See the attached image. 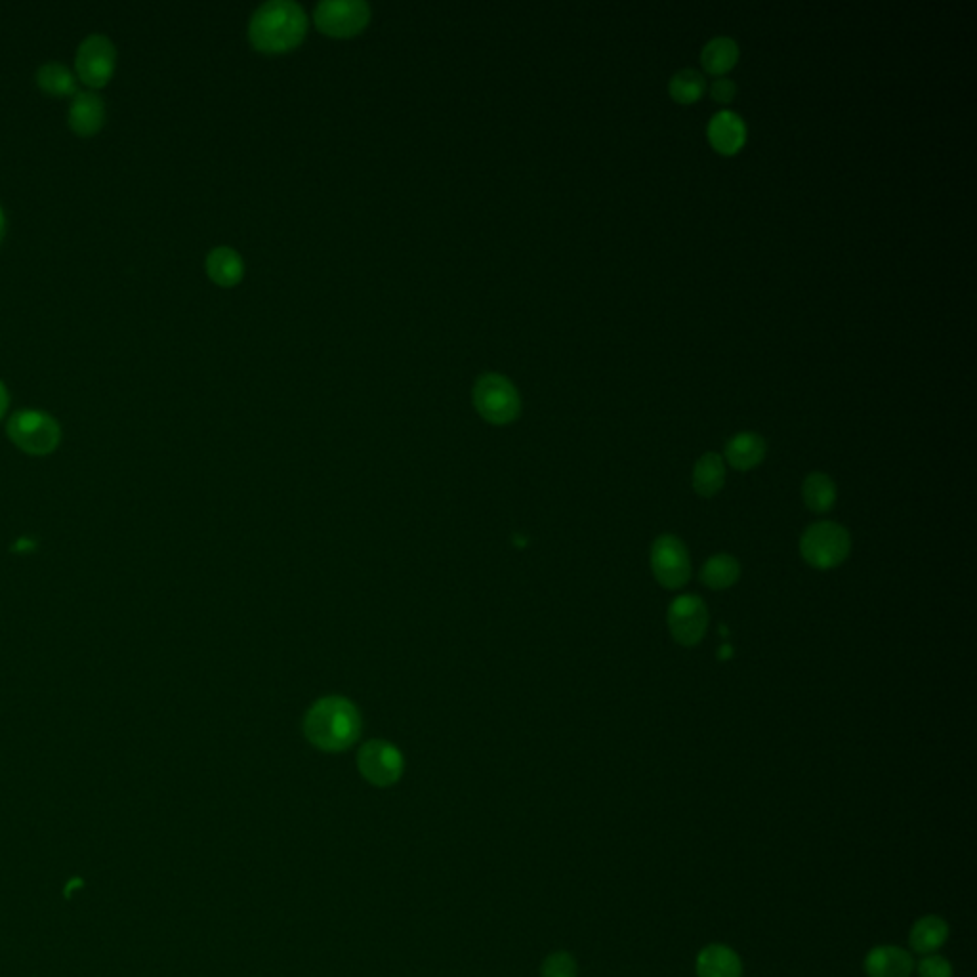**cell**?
<instances>
[{"label":"cell","mask_w":977,"mask_h":977,"mask_svg":"<svg viewBox=\"0 0 977 977\" xmlns=\"http://www.w3.org/2000/svg\"><path fill=\"white\" fill-rule=\"evenodd\" d=\"M308 31V16L292 0L264 2L250 18V42L262 52H287L298 46Z\"/></svg>","instance_id":"6da1fadb"},{"label":"cell","mask_w":977,"mask_h":977,"mask_svg":"<svg viewBox=\"0 0 977 977\" xmlns=\"http://www.w3.org/2000/svg\"><path fill=\"white\" fill-rule=\"evenodd\" d=\"M304 731L313 747L325 752L350 749L361 733L357 708L342 697L317 701L306 716Z\"/></svg>","instance_id":"7a4b0ae2"},{"label":"cell","mask_w":977,"mask_h":977,"mask_svg":"<svg viewBox=\"0 0 977 977\" xmlns=\"http://www.w3.org/2000/svg\"><path fill=\"white\" fill-rule=\"evenodd\" d=\"M852 550L850 533L834 523L821 521L806 529L800 539V554L815 569H832L846 562Z\"/></svg>","instance_id":"3957f363"},{"label":"cell","mask_w":977,"mask_h":977,"mask_svg":"<svg viewBox=\"0 0 977 977\" xmlns=\"http://www.w3.org/2000/svg\"><path fill=\"white\" fill-rule=\"evenodd\" d=\"M6 430L21 451L29 455H48L60 445L62 439V428L58 420L35 409H21L16 415H12Z\"/></svg>","instance_id":"277c9868"},{"label":"cell","mask_w":977,"mask_h":977,"mask_svg":"<svg viewBox=\"0 0 977 977\" xmlns=\"http://www.w3.org/2000/svg\"><path fill=\"white\" fill-rule=\"evenodd\" d=\"M474 405L479 415L491 424L514 422L521 413V399L516 386L506 376L497 373L478 378L474 386Z\"/></svg>","instance_id":"5b68a950"},{"label":"cell","mask_w":977,"mask_h":977,"mask_svg":"<svg viewBox=\"0 0 977 977\" xmlns=\"http://www.w3.org/2000/svg\"><path fill=\"white\" fill-rule=\"evenodd\" d=\"M117 65V48L105 35H88L77 48V75L90 88H102L111 81Z\"/></svg>","instance_id":"8992f818"},{"label":"cell","mask_w":977,"mask_h":977,"mask_svg":"<svg viewBox=\"0 0 977 977\" xmlns=\"http://www.w3.org/2000/svg\"><path fill=\"white\" fill-rule=\"evenodd\" d=\"M651 571L666 590H678L691 577V562L686 544L674 535H661L651 548Z\"/></svg>","instance_id":"52a82bcc"},{"label":"cell","mask_w":977,"mask_h":977,"mask_svg":"<svg viewBox=\"0 0 977 977\" xmlns=\"http://www.w3.org/2000/svg\"><path fill=\"white\" fill-rule=\"evenodd\" d=\"M313 20L327 35L352 37L371 20V8L363 0H323L317 4Z\"/></svg>","instance_id":"ba28073f"},{"label":"cell","mask_w":977,"mask_h":977,"mask_svg":"<svg viewBox=\"0 0 977 977\" xmlns=\"http://www.w3.org/2000/svg\"><path fill=\"white\" fill-rule=\"evenodd\" d=\"M357 768L371 785L386 789L401 779L405 762L394 745L386 741H369L359 750Z\"/></svg>","instance_id":"9c48e42d"},{"label":"cell","mask_w":977,"mask_h":977,"mask_svg":"<svg viewBox=\"0 0 977 977\" xmlns=\"http://www.w3.org/2000/svg\"><path fill=\"white\" fill-rule=\"evenodd\" d=\"M668 630L678 644L697 645L707 634L708 609L695 594H684L668 607Z\"/></svg>","instance_id":"30bf717a"},{"label":"cell","mask_w":977,"mask_h":977,"mask_svg":"<svg viewBox=\"0 0 977 977\" xmlns=\"http://www.w3.org/2000/svg\"><path fill=\"white\" fill-rule=\"evenodd\" d=\"M707 138L716 153L733 157L747 144V126L737 113L724 109L710 119Z\"/></svg>","instance_id":"8fae6325"},{"label":"cell","mask_w":977,"mask_h":977,"mask_svg":"<svg viewBox=\"0 0 977 977\" xmlns=\"http://www.w3.org/2000/svg\"><path fill=\"white\" fill-rule=\"evenodd\" d=\"M915 960L909 951L897 945H878L865 957L867 977H911Z\"/></svg>","instance_id":"7c38bea8"},{"label":"cell","mask_w":977,"mask_h":977,"mask_svg":"<svg viewBox=\"0 0 977 977\" xmlns=\"http://www.w3.org/2000/svg\"><path fill=\"white\" fill-rule=\"evenodd\" d=\"M105 123V104L102 96L92 90H79L69 107V126L79 136L96 134Z\"/></svg>","instance_id":"4fadbf2b"},{"label":"cell","mask_w":977,"mask_h":977,"mask_svg":"<svg viewBox=\"0 0 977 977\" xmlns=\"http://www.w3.org/2000/svg\"><path fill=\"white\" fill-rule=\"evenodd\" d=\"M697 977H743L741 957L724 943L707 945L695 960Z\"/></svg>","instance_id":"5bb4252c"},{"label":"cell","mask_w":977,"mask_h":977,"mask_svg":"<svg viewBox=\"0 0 977 977\" xmlns=\"http://www.w3.org/2000/svg\"><path fill=\"white\" fill-rule=\"evenodd\" d=\"M766 441L754 432H741L731 437L726 445V458L739 472H749L766 458Z\"/></svg>","instance_id":"9a60e30c"},{"label":"cell","mask_w":977,"mask_h":977,"mask_svg":"<svg viewBox=\"0 0 977 977\" xmlns=\"http://www.w3.org/2000/svg\"><path fill=\"white\" fill-rule=\"evenodd\" d=\"M947 939H949V924L941 916L926 915L913 924L909 934V945L915 953L926 957L939 951Z\"/></svg>","instance_id":"2e32d148"},{"label":"cell","mask_w":977,"mask_h":977,"mask_svg":"<svg viewBox=\"0 0 977 977\" xmlns=\"http://www.w3.org/2000/svg\"><path fill=\"white\" fill-rule=\"evenodd\" d=\"M726 483V464L724 458L716 453H707L697 460L693 468V489L699 497L712 499L722 491Z\"/></svg>","instance_id":"e0dca14e"},{"label":"cell","mask_w":977,"mask_h":977,"mask_svg":"<svg viewBox=\"0 0 977 977\" xmlns=\"http://www.w3.org/2000/svg\"><path fill=\"white\" fill-rule=\"evenodd\" d=\"M207 271L214 283L222 287H233L243 279L245 264L237 250L218 247L210 250L207 256Z\"/></svg>","instance_id":"ac0fdd59"},{"label":"cell","mask_w":977,"mask_h":977,"mask_svg":"<svg viewBox=\"0 0 977 977\" xmlns=\"http://www.w3.org/2000/svg\"><path fill=\"white\" fill-rule=\"evenodd\" d=\"M739 46L737 42L729 37H716L707 42V46L701 52V63L703 69L712 77H724L739 62Z\"/></svg>","instance_id":"d6986e66"},{"label":"cell","mask_w":977,"mask_h":977,"mask_svg":"<svg viewBox=\"0 0 977 977\" xmlns=\"http://www.w3.org/2000/svg\"><path fill=\"white\" fill-rule=\"evenodd\" d=\"M739 577L741 565L729 554L712 556L701 571V581L712 590H728L729 586L739 581Z\"/></svg>","instance_id":"ffe728a7"},{"label":"cell","mask_w":977,"mask_h":977,"mask_svg":"<svg viewBox=\"0 0 977 977\" xmlns=\"http://www.w3.org/2000/svg\"><path fill=\"white\" fill-rule=\"evenodd\" d=\"M802 495H804V502L811 512L825 514L831 510L834 502H836V485H834L831 476L821 474V472H813L804 479Z\"/></svg>","instance_id":"44dd1931"},{"label":"cell","mask_w":977,"mask_h":977,"mask_svg":"<svg viewBox=\"0 0 977 977\" xmlns=\"http://www.w3.org/2000/svg\"><path fill=\"white\" fill-rule=\"evenodd\" d=\"M37 84L41 86L42 92L50 96H75L77 90V79L75 75L58 62L44 63L37 71Z\"/></svg>","instance_id":"7402d4cb"},{"label":"cell","mask_w":977,"mask_h":977,"mask_svg":"<svg viewBox=\"0 0 977 977\" xmlns=\"http://www.w3.org/2000/svg\"><path fill=\"white\" fill-rule=\"evenodd\" d=\"M705 90H707L705 77L695 69L678 71L668 83L670 98L680 105H691L699 102L703 98Z\"/></svg>","instance_id":"603a6c76"},{"label":"cell","mask_w":977,"mask_h":977,"mask_svg":"<svg viewBox=\"0 0 977 977\" xmlns=\"http://www.w3.org/2000/svg\"><path fill=\"white\" fill-rule=\"evenodd\" d=\"M579 966L573 955L558 951L542 962L541 977H577Z\"/></svg>","instance_id":"cb8c5ba5"},{"label":"cell","mask_w":977,"mask_h":977,"mask_svg":"<svg viewBox=\"0 0 977 977\" xmlns=\"http://www.w3.org/2000/svg\"><path fill=\"white\" fill-rule=\"evenodd\" d=\"M918 977H953L955 970L951 962L941 955H926L916 966Z\"/></svg>","instance_id":"d4e9b609"},{"label":"cell","mask_w":977,"mask_h":977,"mask_svg":"<svg viewBox=\"0 0 977 977\" xmlns=\"http://www.w3.org/2000/svg\"><path fill=\"white\" fill-rule=\"evenodd\" d=\"M737 96V84L728 77H718L710 84V98L720 105H729Z\"/></svg>","instance_id":"484cf974"},{"label":"cell","mask_w":977,"mask_h":977,"mask_svg":"<svg viewBox=\"0 0 977 977\" xmlns=\"http://www.w3.org/2000/svg\"><path fill=\"white\" fill-rule=\"evenodd\" d=\"M8 403H10V399H8V392H6V388H4V384L0 382V418H2V415H4V413H6V409H8Z\"/></svg>","instance_id":"4316f807"},{"label":"cell","mask_w":977,"mask_h":977,"mask_svg":"<svg viewBox=\"0 0 977 977\" xmlns=\"http://www.w3.org/2000/svg\"><path fill=\"white\" fill-rule=\"evenodd\" d=\"M4 231H6V216H4V210L0 207V241L4 237Z\"/></svg>","instance_id":"83f0119b"}]
</instances>
